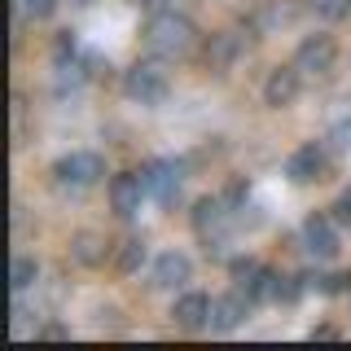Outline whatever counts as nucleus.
<instances>
[{
    "label": "nucleus",
    "mask_w": 351,
    "mask_h": 351,
    "mask_svg": "<svg viewBox=\"0 0 351 351\" xmlns=\"http://www.w3.org/2000/svg\"><path fill=\"white\" fill-rule=\"evenodd\" d=\"M312 338H338V329H334V325H316Z\"/></svg>",
    "instance_id": "nucleus-26"
},
{
    "label": "nucleus",
    "mask_w": 351,
    "mask_h": 351,
    "mask_svg": "<svg viewBox=\"0 0 351 351\" xmlns=\"http://www.w3.org/2000/svg\"><path fill=\"white\" fill-rule=\"evenodd\" d=\"M75 5H88V0H75Z\"/></svg>",
    "instance_id": "nucleus-28"
},
{
    "label": "nucleus",
    "mask_w": 351,
    "mask_h": 351,
    "mask_svg": "<svg viewBox=\"0 0 351 351\" xmlns=\"http://www.w3.org/2000/svg\"><path fill=\"white\" fill-rule=\"evenodd\" d=\"M171 321L180 325V329H202V325H211V299H206V294H184V299H176Z\"/></svg>",
    "instance_id": "nucleus-12"
},
{
    "label": "nucleus",
    "mask_w": 351,
    "mask_h": 351,
    "mask_svg": "<svg viewBox=\"0 0 351 351\" xmlns=\"http://www.w3.org/2000/svg\"><path fill=\"white\" fill-rule=\"evenodd\" d=\"M307 9L321 14V18H329V22H338V18L351 14V0H307Z\"/></svg>",
    "instance_id": "nucleus-21"
},
{
    "label": "nucleus",
    "mask_w": 351,
    "mask_h": 351,
    "mask_svg": "<svg viewBox=\"0 0 351 351\" xmlns=\"http://www.w3.org/2000/svg\"><path fill=\"white\" fill-rule=\"evenodd\" d=\"M141 197H149L145 184H141V171H123V176L110 180V206H114L119 215H136L141 211Z\"/></svg>",
    "instance_id": "nucleus-7"
},
{
    "label": "nucleus",
    "mask_w": 351,
    "mask_h": 351,
    "mask_svg": "<svg viewBox=\"0 0 351 351\" xmlns=\"http://www.w3.org/2000/svg\"><path fill=\"white\" fill-rule=\"evenodd\" d=\"M246 294H224V299H211V329L215 334H228V329L241 325V316H246Z\"/></svg>",
    "instance_id": "nucleus-13"
},
{
    "label": "nucleus",
    "mask_w": 351,
    "mask_h": 351,
    "mask_svg": "<svg viewBox=\"0 0 351 351\" xmlns=\"http://www.w3.org/2000/svg\"><path fill=\"white\" fill-rule=\"evenodd\" d=\"M193 277V263L189 255H180V250H162L158 259H154V285L158 290H176V285H184Z\"/></svg>",
    "instance_id": "nucleus-8"
},
{
    "label": "nucleus",
    "mask_w": 351,
    "mask_h": 351,
    "mask_svg": "<svg viewBox=\"0 0 351 351\" xmlns=\"http://www.w3.org/2000/svg\"><path fill=\"white\" fill-rule=\"evenodd\" d=\"M141 184H145L149 197H158V202H176L180 197V167H171V162H149V167H141Z\"/></svg>",
    "instance_id": "nucleus-6"
},
{
    "label": "nucleus",
    "mask_w": 351,
    "mask_h": 351,
    "mask_svg": "<svg viewBox=\"0 0 351 351\" xmlns=\"http://www.w3.org/2000/svg\"><path fill=\"white\" fill-rule=\"evenodd\" d=\"M338 62V44L329 36H312L299 44V53H294V66H299V75H329Z\"/></svg>",
    "instance_id": "nucleus-5"
},
{
    "label": "nucleus",
    "mask_w": 351,
    "mask_h": 351,
    "mask_svg": "<svg viewBox=\"0 0 351 351\" xmlns=\"http://www.w3.org/2000/svg\"><path fill=\"white\" fill-rule=\"evenodd\" d=\"M250 268H259V263H255V259H233V277H237V281H241V277H246V272H250Z\"/></svg>",
    "instance_id": "nucleus-25"
},
{
    "label": "nucleus",
    "mask_w": 351,
    "mask_h": 351,
    "mask_svg": "<svg viewBox=\"0 0 351 351\" xmlns=\"http://www.w3.org/2000/svg\"><path fill=\"white\" fill-rule=\"evenodd\" d=\"M303 281L307 277H277V285H272V303H294L303 294Z\"/></svg>",
    "instance_id": "nucleus-20"
},
{
    "label": "nucleus",
    "mask_w": 351,
    "mask_h": 351,
    "mask_svg": "<svg viewBox=\"0 0 351 351\" xmlns=\"http://www.w3.org/2000/svg\"><path fill=\"white\" fill-rule=\"evenodd\" d=\"M36 259H27V255H18L14 259V272H9V281H14V290L22 294V290H31V285H36Z\"/></svg>",
    "instance_id": "nucleus-19"
},
{
    "label": "nucleus",
    "mask_w": 351,
    "mask_h": 351,
    "mask_svg": "<svg viewBox=\"0 0 351 351\" xmlns=\"http://www.w3.org/2000/svg\"><path fill=\"white\" fill-rule=\"evenodd\" d=\"M334 219H338V224H351V189L338 193V202H334Z\"/></svg>",
    "instance_id": "nucleus-23"
},
{
    "label": "nucleus",
    "mask_w": 351,
    "mask_h": 351,
    "mask_svg": "<svg viewBox=\"0 0 351 351\" xmlns=\"http://www.w3.org/2000/svg\"><path fill=\"white\" fill-rule=\"evenodd\" d=\"M241 53H246V36L241 31H219V36H211V49H206V62L215 66V71H228Z\"/></svg>",
    "instance_id": "nucleus-14"
},
{
    "label": "nucleus",
    "mask_w": 351,
    "mask_h": 351,
    "mask_svg": "<svg viewBox=\"0 0 351 351\" xmlns=\"http://www.w3.org/2000/svg\"><path fill=\"white\" fill-rule=\"evenodd\" d=\"M53 176H58L62 184H75V189H88V184H97L106 176V162H101V154H66V158L53 167Z\"/></svg>",
    "instance_id": "nucleus-4"
},
{
    "label": "nucleus",
    "mask_w": 351,
    "mask_h": 351,
    "mask_svg": "<svg viewBox=\"0 0 351 351\" xmlns=\"http://www.w3.org/2000/svg\"><path fill=\"white\" fill-rule=\"evenodd\" d=\"M40 338H49V343H62V338H71V329H66V325H49Z\"/></svg>",
    "instance_id": "nucleus-24"
},
{
    "label": "nucleus",
    "mask_w": 351,
    "mask_h": 351,
    "mask_svg": "<svg viewBox=\"0 0 351 351\" xmlns=\"http://www.w3.org/2000/svg\"><path fill=\"white\" fill-rule=\"evenodd\" d=\"M272 285H277V272H268V268H250L246 277L237 281V290L246 294L250 303H263V299H272Z\"/></svg>",
    "instance_id": "nucleus-17"
},
{
    "label": "nucleus",
    "mask_w": 351,
    "mask_h": 351,
    "mask_svg": "<svg viewBox=\"0 0 351 351\" xmlns=\"http://www.w3.org/2000/svg\"><path fill=\"white\" fill-rule=\"evenodd\" d=\"M193 228H197V237L206 241V250H224L228 246V211H224V202L219 197H202V202L193 206Z\"/></svg>",
    "instance_id": "nucleus-3"
},
{
    "label": "nucleus",
    "mask_w": 351,
    "mask_h": 351,
    "mask_svg": "<svg viewBox=\"0 0 351 351\" xmlns=\"http://www.w3.org/2000/svg\"><path fill=\"white\" fill-rule=\"evenodd\" d=\"M71 255H75V263H84V268H97V263H106V237L84 228V233L71 237Z\"/></svg>",
    "instance_id": "nucleus-16"
},
{
    "label": "nucleus",
    "mask_w": 351,
    "mask_h": 351,
    "mask_svg": "<svg viewBox=\"0 0 351 351\" xmlns=\"http://www.w3.org/2000/svg\"><path fill=\"white\" fill-rule=\"evenodd\" d=\"M22 9H27L31 18H49L53 9H58V0H22Z\"/></svg>",
    "instance_id": "nucleus-22"
},
{
    "label": "nucleus",
    "mask_w": 351,
    "mask_h": 351,
    "mask_svg": "<svg viewBox=\"0 0 351 351\" xmlns=\"http://www.w3.org/2000/svg\"><path fill=\"white\" fill-rule=\"evenodd\" d=\"M321 171H325V154H321V145H303V149H294V154H290V162H285V176H290L294 184H312V180H321Z\"/></svg>",
    "instance_id": "nucleus-11"
},
{
    "label": "nucleus",
    "mask_w": 351,
    "mask_h": 351,
    "mask_svg": "<svg viewBox=\"0 0 351 351\" xmlns=\"http://www.w3.org/2000/svg\"><path fill=\"white\" fill-rule=\"evenodd\" d=\"M294 97H299V66H277L263 84V101L281 110V106H294Z\"/></svg>",
    "instance_id": "nucleus-9"
},
{
    "label": "nucleus",
    "mask_w": 351,
    "mask_h": 351,
    "mask_svg": "<svg viewBox=\"0 0 351 351\" xmlns=\"http://www.w3.org/2000/svg\"><path fill=\"white\" fill-rule=\"evenodd\" d=\"M141 263H145V241H141V237H128L123 246H119V272H136Z\"/></svg>",
    "instance_id": "nucleus-18"
},
{
    "label": "nucleus",
    "mask_w": 351,
    "mask_h": 351,
    "mask_svg": "<svg viewBox=\"0 0 351 351\" xmlns=\"http://www.w3.org/2000/svg\"><path fill=\"white\" fill-rule=\"evenodd\" d=\"M145 9H154V14H162V5H171V0H141Z\"/></svg>",
    "instance_id": "nucleus-27"
},
{
    "label": "nucleus",
    "mask_w": 351,
    "mask_h": 351,
    "mask_svg": "<svg viewBox=\"0 0 351 351\" xmlns=\"http://www.w3.org/2000/svg\"><path fill=\"white\" fill-rule=\"evenodd\" d=\"M290 18H294V9L285 5V0H259V5H255V14H250V27L268 36V31H281Z\"/></svg>",
    "instance_id": "nucleus-15"
},
{
    "label": "nucleus",
    "mask_w": 351,
    "mask_h": 351,
    "mask_svg": "<svg viewBox=\"0 0 351 351\" xmlns=\"http://www.w3.org/2000/svg\"><path fill=\"white\" fill-rule=\"evenodd\" d=\"M123 93L132 101H141V106H162L167 101V75H162L154 62H136L123 75Z\"/></svg>",
    "instance_id": "nucleus-2"
},
{
    "label": "nucleus",
    "mask_w": 351,
    "mask_h": 351,
    "mask_svg": "<svg viewBox=\"0 0 351 351\" xmlns=\"http://www.w3.org/2000/svg\"><path fill=\"white\" fill-rule=\"evenodd\" d=\"M193 44H197V27L184 14H176V9H162V14H154L149 18V27H145V49L154 53V58H189L193 53Z\"/></svg>",
    "instance_id": "nucleus-1"
},
{
    "label": "nucleus",
    "mask_w": 351,
    "mask_h": 351,
    "mask_svg": "<svg viewBox=\"0 0 351 351\" xmlns=\"http://www.w3.org/2000/svg\"><path fill=\"white\" fill-rule=\"evenodd\" d=\"M303 246L312 250L316 259H334V255H338V233H334V224H329L325 215H307V224H303Z\"/></svg>",
    "instance_id": "nucleus-10"
}]
</instances>
